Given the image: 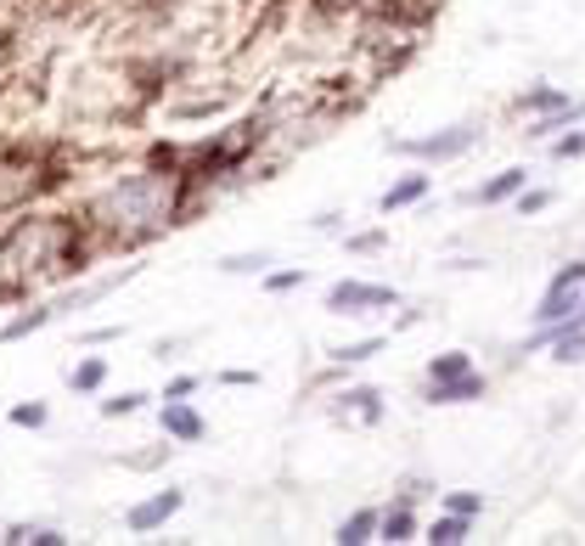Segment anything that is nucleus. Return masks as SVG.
Returning a JSON list of instances; mask_svg holds the SVG:
<instances>
[{"instance_id": "nucleus-4", "label": "nucleus", "mask_w": 585, "mask_h": 546, "mask_svg": "<svg viewBox=\"0 0 585 546\" xmlns=\"http://www.w3.org/2000/svg\"><path fill=\"white\" fill-rule=\"evenodd\" d=\"M478 141V131L473 124H457V131H439V136H422V141H400V152H411V158H457V152H468Z\"/></svg>"}, {"instance_id": "nucleus-15", "label": "nucleus", "mask_w": 585, "mask_h": 546, "mask_svg": "<svg viewBox=\"0 0 585 546\" xmlns=\"http://www.w3.org/2000/svg\"><path fill=\"white\" fill-rule=\"evenodd\" d=\"M428 541H434V546H457V541H468V519H462V512H450V519H439V524L428 530Z\"/></svg>"}, {"instance_id": "nucleus-3", "label": "nucleus", "mask_w": 585, "mask_h": 546, "mask_svg": "<svg viewBox=\"0 0 585 546\" xmlns=\"http://www.w3.org/2000/svg\"><path fill=\"white\" fill-rule=\"evenodd\" d=\"M181 507H186V491H158V496H147V501L129 507V512H124V524L136 530V535H152V530H164Z\"/></svg>"}, {"instance_id": "nucleus-5", "label": "nucleus", "mask_w": 585, "mask_h": 546, "mask_svg": "<svg viewBox=\"0 0 585 546\" xmlns=\"http://www.w3.org/2000/svg\"><path fill=\"white\" fill-rule=\"evenodd\" d=\"M158 423H164V434L175 439V445H198L203 434H209V423L198 411H191L186 400H164V411H158Z\"/></svg>"}, {"instance_id": "nucleus-27", "label": "nucleus", "mask_w": 585, "mask_h": 546, "mask_svg": "<svg viewBox=\"0 0 585 546\" xmlns=\"http://www.w3.org/2000/svg\"><path fill=\"white\" fill-rule=\"evenodd\" d=\"M580 152H585V131L569 136V141H558V158H580Z\"/></svg>"}, {"instance_id": "nucleus-12", "label": "nucleus", "mask_w": 585, "mask_h": 546, "mask_svg": "<svg viewBox=\"0 0 585 546\" xmlns=\"http://www.w3.org/2000/svg\"><path fill=\"white\" fill-rule=\"evenodd\" d=\"M265 265H271L265 248H259V253H232V260H220L225 276H265Z\"/></svg>"}, {"instance_id": "nucleus-14", "label": "nucleus", "mask_w": 585, "mask_h": 546, "mask_svg": "<svg viewBox=\"0 0 585 546\" xmlns=\"http://www.w3.org/2000/svg\"><path fill=\"white\" fill-rule=\"evenodd\" d=\"M377 530H383V541H411V535H416V524H411V507L400 501L395 512H388V519H377Z\"/></svg>"}, {"instance_id": "nucleus-23", "label": "nucleus", "mask_w": 585, "mask_h": 546, "mask_svg": "<svg viewBox=\"0 0 585 546\" xmlns=\"http://www.w3.org/2000/svg\"><path fill=\"white\" fill-rule=\"evenodd\" d=\"M450 512H462V519H473V512H478V496L457 491V496H450Z\"/></svg>"}, {"instance_id": "nucleus-28", "label": "nucleus", "mask_w": 585, "mask_h": 546, "mask_svg": "<svg viewBox=\"0 0 585 546\" xmlns=\"http://www.w3.org/2000/svg\"><path fill=\"white\" fill-rule=\"evenodd\" d=\"M574 321H580V327H585V305H580V310H574Z\"/></svg>"}, {"instance_id": "nucleus-6", "label": "nucleus", "mask_w": 585, "mask_h": 546, "mask_svg": "<svg viewBox=\"0 0 585 546\" xmlns=\"http://www.w3.org/2000/svg\"><path fill=\"white\" fill-rule=\"evenodd\" d=\"M478 395H484V377H478V372L439 377L434 389H428V400H434V406H457V400H478Z\"/></svg>"}, {"instance_id": "nucleus-22", "label": "nucleus", "mask_w": 585, "mask_h": 546, "mask_svg": "<svg viewBox=\"0 0 585 546\" xmlns=\"http://www.w3.org/2000/svg\"><path fill=\"white\" fill-rule=\"evenodd\" d=\"M299 282H304V271H276V276H265L271 294H287V287H299Z\"/></svg>"}, {"instance_id": "nucleus-21", "label": "nucleus", "mask_w": 585, "mask_h": 546, "mask_svg": "<svg viewBox=\"0 0 585 546\" xmlns=\"http://www.w3.org/2000/svg\"><path fill=\"white\" fill-rule=\"evenodd\" d=\"M191 389H198V377H191V372H181V377H170V389H164V400H186Z\"/></svg>"}, {"instance_id": "nucleus-13", "label": "nucleus", "mask_w": 585, "mask_h": 546, "mask_svg": "<svg viewBox=\"0 0 585 546\" xmlns=\"http://www.w3.org/2000/svg\"><path fill=\"white\" fill-rule=\"evenodd\" d=\"M372 530H377V512H354V519L338 524V546H361L372 541Z\"/></svg>"}, {"instance_id": "nucleus-16", "label": "nucleus", "mask_w": 585, "mask_h": 546, "mask_svg": "<svg viewBox=\"0 0 585 546\" xmlns=\"http://www.w3.org/2000/svg\"><path fill=\"white\" fill-rule=\"evenodd\" d=\"M46 417H51L46 400H23V406H12V423H17V429H46Z\"/></svg>"}, {"instance_id": "nucleus-11", "label": "nucleus", "mask_w": 585, "mask_h": 546, "mask_svg": "<svg viewBox=\"0 0 585 546\" xmlns=\"http://www.w3.org/2000/svg\"><path fill=\"white\" fill-rule=\"evenodd\" d=\"M344 411H354V417H366V423H377V417H383L377 389H349V395H338V417H344Z\"/></svg>"}, {"instance_id": "nucleus-19", "label": "nucleus", "mask_w": 585, "mask_h": 546, "mask_svg": "<svg viewBox=\"0 0 585 546\" xmlns=\"http://www.w3.org/2000/svg\"><path fill=\"white\" fill-rule=\"evenodd\" d=\"M383 349V338H366V344H349V349H338V361H372Z\"/></svg>"}, {"instance_id": "nucleus-7", "label": "nucleus", "mask_w": 585, "mask_h": 546, "mask_svg": "<svg viewBox=\"0 0 585 546\" xmlns=\"http://www.w3.org/2000/svg\"><path fill=\"white\" fill-rule=\"evenodd\" d=\"M512 191H524V170H501L496 181H484L478 191H468V203H501Z\"/></svg>"}, {"instance_id": "nucleus-10", "label": "nucleus", "mask_w": 585, "mask_h": 546, "mask_svg": "<svg viewBox=\"0 0 585 546\" xmlns=\"http://www.w3.org/2000/svg\"><path fill=\"white\" fill-rule=\"evenodd\" d=\"M422 191H428V175H406V181H395V186L383 191V214H388V209H406V203H416Z\"/></svg>"}, {"instance_id": "nucleus-25", "label": "nucleus", "mask_w": 585, "mask_h": 546, "mask_svg": "<svg viewBox=\"0 0 585 546\" xmlns=\"http://www.w3.org/2000/svg\"><path fill=\"white\" fill-rule=\"evenodd\" d=\"M28 541H35V546H62L69 535H62V530H28Z\"/></svg>"}, {"instance_id": "nucleus-24", "label": "nucleus", "mask_w": 585, "mask_h": 546, "mask_svg": "<svg viewBox=\"0 0 585 546\" xmlns=\"http://www.w3.org/2000/svg\"><path fill=\"white\" fill-rule=\"evenodd\" d=\"M113 338H124V327H90L85 333V344H113Z\"/></svg>"}, {"instance_id": "nucleus-17", "label": "nucleus", "mask_w": 585, "mask_h": 546, "mask_svg": "<svg viewBox=\"0 0 585 546\" xmlns=\"http://www.w3.org/2000/svg\"><path fill=\"white\" fill-rule=\"evenodd\" d=\"M147 406V395H136V389H129V395H113V400H102V417H136Z\"/></svg>"}, {"instance_id": "nucleus-9", "label": "nucleus", "mask_w": 585, "mask_h": 546, "mask_svg": "<svg viewBox=\"0 0 585 546\" xmlns=\"http://www.w3.org/2000/svg\"><path fill=\"white\" fill-rule=\"evenodd\" d=\"M69 383H74V395H96L108 383V361L102 356H85L74 372H69Z\"/></svg>"}, {"instance_id": "nucleus-20", "label": "nucleus", "mask_w": 585, "mask_h": 546, "mask_svg": "<svg viewBox=\"0 0 585 546\" xmlns=\"http://www.w3.org/2000/svg\"><path fill=\"white\" fill-rule=\"evenodd\" d=\"M563 102H569L563 90H530L524 96V108H563Z\"/></svg>"}, {"instance_id": "nucleus-1", "label": "nucleus", "mask_w": 585, "mask_h": 546, "mask_svg": "<svg viewBox=\"0 0 585 546\" xmlns=\"http://www.w3.org/2000/svg\"><path fill=\"white\" fill-rule=\"evenodd\" d=\"M102 214L113 226H129V232H158L170 226L175 214V181L170 175H124L102 191Z\"/></svg>"}, {"instance_id": "nucleus-26", "label": "nucleus", "mask_w": 585, "mask_h": 546, "mask_svg": "<svg viewBox=\"0 0 585 546\" xmlns=\"http://www.w3.org/2000/svg\"><path fill=\"white\" fill-rule=\"evenodd\" d=\"M546 203H551V191H530V198H524V203H518V209H524V214H540Z\"/></svg>"}, {"instance_id": "nucleus-18", "label": "nucleus", "mask_w": 585, "mask_h": 546, "mask_svg": "<svg viewBox=\"0 0 585 546\" xmlns=\"http://www.w3.org/2000/svg\"><path fill=\"white\" fill-rule=\"evenodd\" d=\"M457 372H468V356H462V349H450V356H439V361L428 367L434 383H439V377H457Z\"/></svg>"}, {"instance_id": "nucleus-2", "label": "nucleus", "mask_w": 585, "mask_h": 546, "mask_svg": "<svg viewBox=\"0 0 585 546\" xmlns=\"http://www.w3.org/2000/svg\"><path fill=\"white\" fill-rule=\"evenodd\" d=\"M395 305V287H372V282H338L327 294V310L333 315H366V310H383Z\"/></svg>"}, {"instance_id": "nucleus-8", "label": "nucleus", "mask_w": 585, "mask_h": 546, "mask_svg": "<svg viewBox=\"0 0 585 546\" xmlns=\"http://www.w3.org/2000/svg\"><path fill=\"white\" fill-rule=\"evenodd\" d=\"M569 310H580V299H574V282H551V294L540 299V321H563Z\"/></svg>"}]
</instances>
